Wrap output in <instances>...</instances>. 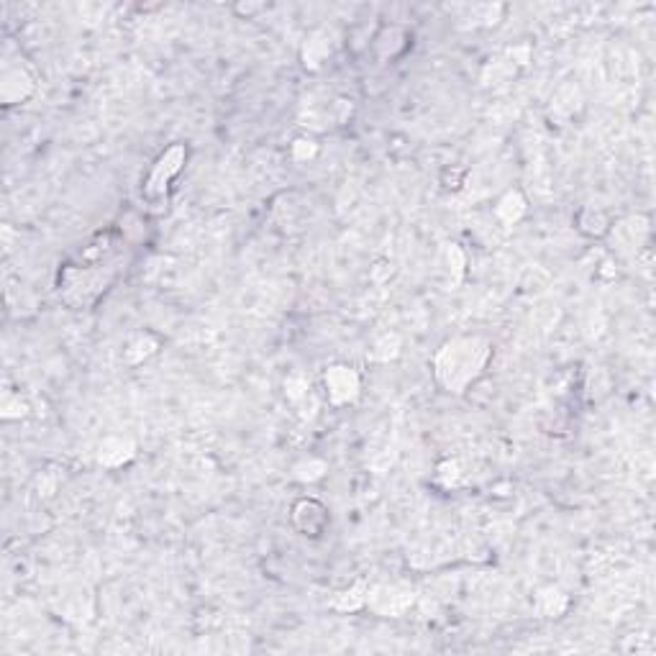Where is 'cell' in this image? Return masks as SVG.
I'll return each mask as SVG.
<instances>
[{
	"label": "cell",
	"instance_id": "cell-1",
	"mask_svg": "<svg viewBox=\"0 0 656 656\" xmlns=\"http://www.w3.org/2000/svg\"><path fill=\"white\" fill-rule=\"evenodd\" d=\"M490 347L483 338H454L436 357V375L449 393H462L488 362Z\"/></svg>",
	"mask_w": 656,
	"mask_h": 656
},
{
	"label": "cell",
	"instance_id": "cell-2",
	"mask_svg": "<svg viewBox=\"0 0 656 656\" xmlns=\"http://www.w3.org/2000/svg\"><path fill=\"white\" fill-rule=\"evenodd\" d=\"M326 387L334 403H347V400H355L359 390V377L349 366H331L326 372Z\"/></svg>",
	"mask_w": 656,
	"mask_h": 656
}]
</instances>
